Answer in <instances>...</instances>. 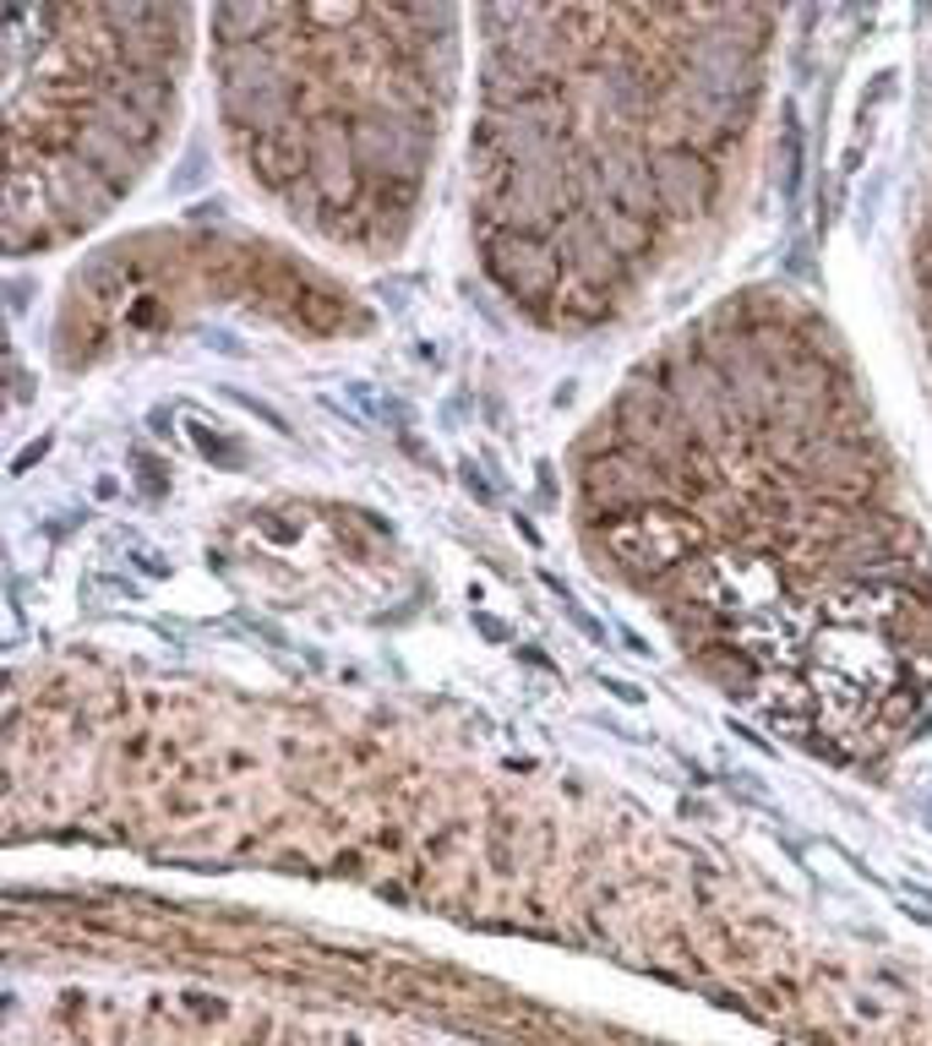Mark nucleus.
<instances>
[{
    "instance_id": "nucleus-1",
    "label": "nucleus",
    "mask_w": 932,
    "mask_h": 1046,
    "mask_svg": "<svg viewBox=\"0 0 932 1046\" xmlns=\"http://www.w3.org/2000/svg\"><path fill=\"white\" fill-rule=\"evenodd\" d=\"M518 27L480 55L474 229L518 300L573 322L627 311L671 268L715 202L737 88L704 71L737 49H704L715 16L507 11Z\"/></svg>"
},
{
    "instance_id": "nucleus-2",
    "label": "nucleus",
    "mask_w": 932,
    "mask_h": 1046,
    "mask_svg": "<svg viewBox=\"0 0 932 1046\" xmlns=\"http://www.w3.org/2000/svg\"><path fill=\"white\" fill-rule=\"evenodd\" d=\"M218 11V121L246 175L344 251L404 246L453 99L448 11Z\"/></svg>"
},
{
    "instance_id": "nucleus-3",
    "label": "nucleus",
    "mask_w": 932,
    "mask_h": 1046,
    "mask_svg": "<svg viewBox=\"0 0 932 1046\" xmlns=\"http://www.w3.org/2000/svg\"><path fill=\"white\" fill-rule=\"evenodd\" d=\"M186 77V11L11 16V246L99 224L154 164Z\"/></svg>"
}]
</instances>
